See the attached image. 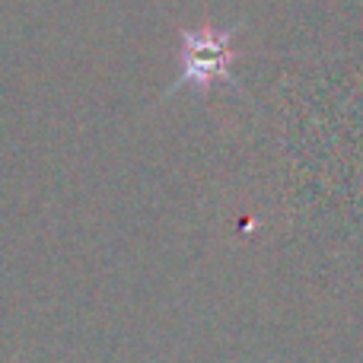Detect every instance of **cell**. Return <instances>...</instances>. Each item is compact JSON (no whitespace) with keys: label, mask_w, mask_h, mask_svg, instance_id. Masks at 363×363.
<instances>
[{"label":"cell","mask_w":363,"mask_h":363,"mask_svg":"<svg viewBox=\"0 0 363 363\" xmlns=\"http://www.w3.org/2000/svg\"><path fill=\"white\" fill-rule=\"evenodd\" d=\"M233 35H236V29H217V26H201V29L182 32L176 89L182 86L204 89V86H213V83L230 80Z\"/></svg>","instance_id":"6da1fadb"}]
</instances>
